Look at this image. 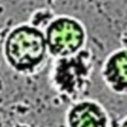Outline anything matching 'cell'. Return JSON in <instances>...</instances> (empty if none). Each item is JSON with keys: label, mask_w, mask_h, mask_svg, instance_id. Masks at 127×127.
Listing matches in <instances>:
<instances>
[{"label": "cell", "mask_w": 127, "mask_h": 127, "mask_svg": "<svg viewBox=\"0 0 127 127\" xmlns=\"http://www.w3.org/2000/svg\"><path fill=\"white\" fill-rule=\"evenodd\" d=\"M43 30L33 25H21L8 35L4 56L8 64L21 73H31L39 68L48 56Z\"/></svg>", "instance_id": "cell-1"}, {"label": "cell", "mask_w": 127, "mask_h": 127, "mask_svg": "<svg viewBox=\"0 0 127 127\" xmlns=\"http://www.w3.org/2000/svg\"><path fill=\"white\" fill-rule=\"evenodd\" d=\"M49 55L54 58L72 56L84 49L87 34L84 25L69 15H58L44 30Z\"/></svg>", "instance_id": "cell-2"}, {"label": "cell", "mask_w": 127, "mask_h": 127, "mask_svg": "<svg viewBox=\"0 0 127 127\" xmlns=\"http://www.w3.org/2000/svg\"><path fill=\"white\" fill-rule=\"evenodd\" d=\"M55 64L53 80L58 89L67 95L78 92L88 76V70H84L88 69L89 64L87 50L82 49L72 56L58 58Z\"/></svg>", "instance_id": "cell-3"}, {"label": "cell", "mask_w": 127, "mask_h": 127, "mask_svg": "<svg viewBox=\"0 0 127 127\" xmlns=\"http://www.w3.org/2000/svg\"><path fill=\"white\" fill-rule=\"evenodd\" d=\"M66 124L67 127H109L110 120L98 102L80 100L68 108Z\"/></svg>", "instance_id": "cell-4"}, {"label": "cell", "mask_w": 127, "mask_h": 127, "mask_svg": "<svg viewBox=\"0 0 127 127\" xmlns=\"http://www.w3.org/2000/svg\"><path fill=\"white\" fill-rule=\"evenodd\" d=\"M102 77L111 90L127 94V49H118L107 57L102 66Z\"/></svg>", "instance_id": "cell-5"}, {"label": "cell", "mask_w": 127, "mask_h": 127, "mask_svg": "<svg viewBox=\"0 0 127 127\" xmlns=\"http://www.w3.org/2000/svg\"><path fill=\"white\" fill-rule=\"evenodd\" d=\"M56 15L52 11H50V10H41V11H38L35 14V16H34V20H33L32 25L44 31L45 28L48 26V24L53 20V18Z\"/></svg>", "instance_id": "cell-6"}, {"label": "cell", "mask_w": 127, "mask_h": 127, "mask_svg": "<svg viewBox=\"0 0 127 127\" xmlns=\"http://www.w3.org/2000/svg\"><path fill=\"white\" fill-rule=\"evenodd\" d=\"M120 42H121L122 48H125V49H127V31H126V32H124V33L121 35V38H120Z\"/></svg>", "instance_id": "cell-7"}, {"label": "cell", "mask_w": 127, "mask_h": 127, "mask_svg": "<svg viewBox=\"0 0 127 127\" xmlns=\"http://www.w3.org/2000/svg\"><path fill=\"white\" fill-rule=\"evenodd\" d=\"M118 127H127V117H125L122 121L118 123Z\"/></svg>", "instance_id": "cell-8"}, {"label": "cell", "mask_w": 127, "mask_h": 127, "mask_svg": "<svg viewBox=\"0 0 127 127\" xmlns=\"http://www.w3.org/2000/svg\"><path fill=\"white\" fill-rule=\"evenodd\" d=\"M118 123H119V121H117L116 119H112V120H110L109 127H118Z\"/></svg>", "instance_id": "cell-9"}, {"label": "cell", "mask_w": 127, "mask_h": 127, "mask_svg": "<svg viewBox=\"0 0 127 127\" xmlns=\"http://www.w3.org/2000/svg\"><path fill=\"white\" fill-rule=\"evenodd\" d=\"M13 127H30V126H28V125H26V124H22V123H18V124H16V125H14Z\"/></svg>", "instance_id": "cell-10"}]
</instances>
